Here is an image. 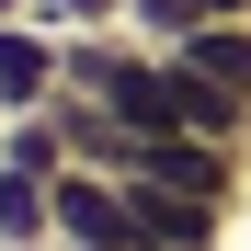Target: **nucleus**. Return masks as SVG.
<instances>
[{
	"mask_svg": "<svg viewBox=\"0 0 251 251\" xmlns=\"http://www.w3.org/2000/svg\"><path fill=\"white\" fill-rule=\"evenodd\" d=\"M57 251H149V240H137V205H126L114 172H92V160L57 172Z\"/></svg>",
	"mask_w": 251,
	"mask_h": 251,
	"instance_id": "obj_1",
	"label": "nucleus"
},
{
	"mask_svg": "<svg viewBox=\"0 0 251 251\" xmlns=\"http://www.w3.org/2000/svg\"><path fill=\"white\" fill-rule=\"evenodd\" d=\"M69 92V34H46V23H0V126H12V114H46Z\"/></svg>",
	"mask_w": 251,
	"mask_h": 251,
	"instance_id": "obj_2",
	"label": "nucleus"
},
{
	"mask_svg": "<svg viewBox=\"0 0 251 251\" xmlns=\"http://www.w3.org/2000/svg\"><path fill=\"white\" fill-rule=\"evenodd\" d=\"M137 172L172 183V194H194V205H228V217H240V149H217V137H149Z\"/></svg>",
	"mask_w": 251,
	"mask_h": 251,
	"instance_id": "obj_3",
	"label": "nucleus"
},
{
	"mask_svg": "<svg viewBox=\"0 0 251 251\" xmlns=\"http://www.w3.org/2000/svg\"><path fill=\"white\" fill-rule=\"evenodd\" d=\"M126 205H137V240L149 251H217L228 240V205H194V194L149 183V172H126Z\"/></svg>",
	"mask_w": 251,
	"mask_h": 251,
	"instance_id": "obj_4",
	"label": "nucleus"
},
{
	"mask_svg": "<svg viewBox=\"0 0 251 251\" xmlns=\"http://www.w3.org/2000/svg\"><path fill=\"white\" fill-rule=\"evenodd\" d=\"M160 57H183L194 80H217L228 103H251V23H205V34H183V46H160Z\"/></svg>",
	"mask_w": 251,
	"mask_h": 251,
	"instance_id": "obj_5",
	"label": "nucleus"
},
{
	"mask_svg": "<svg viewBox=\"0 0 251 251\" xmlns=\"http://www.w3.org/2000/svg\"><path fill=\"white\" fill-rule=\"evenodd\" d=\"M0 240H12V251L57 240V183H46V172H23V160H0Z\"/></svg>",
	"mask_w": 251,
	"mask_h": 251,
	"instance_id": "obj_6",
	"label": "nucleus"
},
{
	"mask_svg": "<svg viewBox=\"0 0 251 251\" xmlns=\"http://www.w3.org/2000/svg\"><path fill=\"white\" fill-rule=\"evenodd\" d=\"M126 23H137V46H183L205 23H251V0H126Z\"/></svg>",
	"mask_w": 251,
	"mask_h": 251,
	"instance_id": "obj_7",
	"label": "nucleus"
},
{
	"mask_svg": "<svg viewBox=\"0 0 251 251\" xmlns=\"http://www.w3.org/2000/svg\"><path fill=\"white\" fill-rule=\"evenodd\" d=\"M34 23L46 34H103V23H126V0H34Z\"/></svg>",
	"mask_w": 251,
	"mask_h": 251,
	"instance_id": "obj_8",
	"label": "nucleus"
},
{
	"mask_svg": "<svg viewBox=\"0 0 251 251\" xmlns=\"http://www.w3.org/2000/svg\"><path fill=\"white\" fill-rule=\"evenodd\" d=\"M23 12H34V0H0V23H23Z\"/></svg>",
	"mask_w": 251,
	"mask_h": 251,
	"instance_id": "obj_9",
	"label": "nucleus"
}]
</instances>
